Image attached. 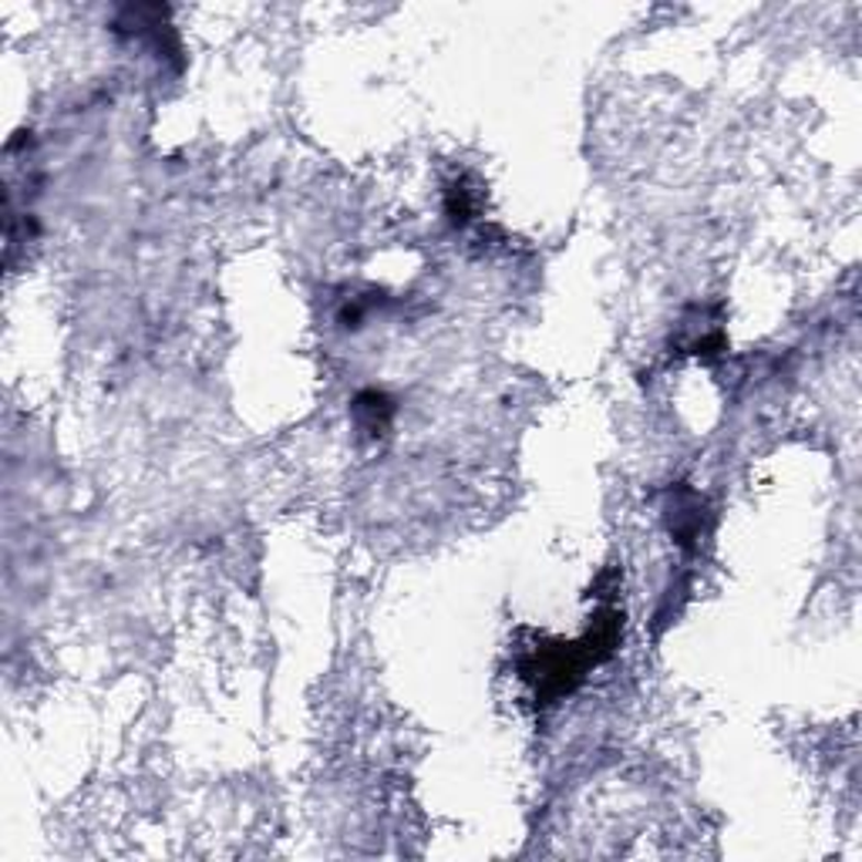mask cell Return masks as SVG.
Listing matches in <instances>:
<instances>
[{
  "instance_id": "6da1fadb",
  "label": "cell",
  "mask_w": 862,
  "mask_h": 862,
  "mask_svg": "<svg viewBox=\"0 0 862 862\" xmlns=\"http://www.w3.org/2000/svg\"><path fill=\"white\" fill-rule=\"evenodd\" d=\"M624 614L620 611H600L590 630L580 640H552L536 643L523 661V678L536 691V704H556L567 697L590 668L603 664L620 643Z\"/></svg>"
},
{
  "instance_id": "7a4b0ae2",
  "label": "cell",
  "mask_w": 862,
  "mask_h": 862,
  "mask_svg": "<svg viewBox=\"0 0 862 862\" xmlns=\"http://www.w3.org/2000/svg\"><path fill=\"white\" fill-rule=\"evenodd\" d=\"M394 418V401L384 391H361L354 398V422L365 435H384Z\"/></svg>"
},
{
  "instance_id": "3957f363",
  "label": "cell",
  "mask_w": 862,
  "mask_h": 862,
  "mask_svg": "<svg viewBox=\"0 0 862 862\" xmlns=\"http://www.w3.org/2000/svg\"><path fill=\"white\" fill-rule=\"evenodd\" d=\"M671 510H668V523H671V533L681 546L701 539V495L691 492V489H681L678 495H671Z\"/></svg>"
},
{
  "instance_id": "277c9868",
  "label": "cell",
  "mask_w": 862,
  "mask_h": 862,
  "mask_svg": "<svg viewBox=\"0 0 862 862\" xmlns=\"http://www.w3.org/2000/svg\"><path fill=\"white\" fill-rule=\"evenodd\" d=\"M472 192L466 189V186H455L451 189V195H448V216H451V223H469L472 220Z\"/></svg>"
}]
</instances>
